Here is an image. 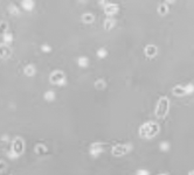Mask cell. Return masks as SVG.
<instances>
[{
	"label": "cell",
	"mask_w": 194,
	"mask_h": 175,
	"mask_svg": "<svg viewBox=\"0 0 194 175\" xmlns=\"http://www.w3.org/2000/svg\"><path fill=\"white\" fill-rule=\"evenodd\" d=\"M10 54V50L6 46H0V57H4V56H7Z\"/></svg>",
	"instance_id": "18"
},
{
	"label": "cell",
	"mask_w": 194,
	"mask_h": 175,
	"mask_svg": "<svg viewBox=\"0 0 194 175\" xmlns=\"http://www.w3.org/2000/svg\"><path fill=\"white\" fill-rule=\"evenodd\" d=\"M131 150V145H125V144H118V145L112 146L111 154L113 157H123L125 154H128Z\"/></svg>",
	"instance_id": "3"
},
{
	"label": "cell",
	"mask_w": 194,
	"mask_h": 175,
	"mask_svg": "<svg viewBox=\"0 0 194 175\" xmlns=\"http://www.w3.org/2000/svg\"><path fill=\"white\" fill-rule=\"evenodd\" d=\"M22 6H24V8H26V10H32L33 6H34V2H32V1H24Z\"/></svg>",
	"instance_id": "19"
},
{
	"label": "cell",
	"mask_w": 194,
	"mask_h": 175,
	"mask_svg": "<svg viewBox=\"0 0 194 175\" xmlns=\"http://www.w3.org/2000/svg\"><path fill=\"white\" fill-rule=\"evenodd\" d=\"M102 152H103V144H101V142H94V144L90 145L89 153H90V155H93L94 158L98 157Z\"/></svg>",
	"instance_id": "5"
},
{
	"label": "cell",
	"mask_w": 194,
	"mask_h": 175,
	"mask_svg": "<svg viewBox=\"0 0 194 175\" xmlns=\"http://www.w3.org/2000/svg\"><path fill=\"white\" fill-rule=\"evenodd\" d=\"M4 169H5V162L0 161V172H1V170H4Z\"/></svg>",
	"instance_id": "27"
},
{
	"label": "cell",
	"mask_w": 194,
	"mask_h": 175,
	"mask_svg": "<svg viewBox=\"0 0 194 175\" xmlns=\"http://www.w3.org/2000/svg\"><path fill=\"white\" fill-rule=\"evenodd\" d=\"M172 92H173V95L174 96H176V97H182V96H186V95H188L187 91H186V88H185V85H176V87H173V89H172Z\"/></svg>",
	"instance_id": "8"
},
{
	"label": "cell",
	"mask_w": 194,
	"mask_h": 175,
	"mask_svg": "<svg viewBox=\"0 0 194 175\" xmlns=\"http://www.w3.org/2000/svg\"><path fill=\"white\" fill-rule=\"evenodd\" d=\"M158 175H168V174H158Z\"/></svg>",
	"instance_id": "29"
},
{
	"label": "cell",
	"mask_w": 194,
	"mask_h": 175,
	"mask_svg": "<svg viewBox=\"0 0 194 175\" xmlns=\"http://www.w3.org/2000/svg\"><path fill=\"white\" fill-rule=\"evenodd\" d=\"M77 63H78L80 67L85 68V67L89 65V58L85 57V56H81V57H78V60H77Z\"/></svg>",
	"instance_id": "13"
},
{
	"label": "cell",
	"mask_w": 194,
	"mask_h": 175,
	"mask_svg": "<svg viewBox=\"0 0 194 175\" xmlns=\"http://www.w3.org/2000/svg\"><path fill=\"white\" fill-rule=\"evenodd\" d=\"M160 148H161V151H168L170 144H168L167 141H163V142L160 144Z\"/></svg>",
	"instance_id": "20"
},
{
	"label": "cell",
	"mask_w": 194,
	"mask_h": 175,
	"mask_svg": "<svg viewBox=\"0 0 194 175\" xmlns=\"http://www.w3.org/2000/svg\"><path fill=\"white\" fill-rule=\"evenodd\" d=\"M11 12L14 13V14H19V11L17 10V7H15V6H13L12 8H11Z\"/></svg>",
	"instance_id": "25"
},
{
	"label": "cell",
	"mask_w": 194,
	"mask_h": 175,
	"mask_svg": "<svg viewBox=\"0 0 194 175\" xmlns=\"http://www.w3.org/2000/svg\"><path fill=\"white\" fill-rule=\"evenodd\" d=\"M35 152L38 154L42 155L43 153H47V148H46V146H43V145H38L35 147Z\"/></svg>",
	"instance_id": "15"
},
{
	"label": "cell",
	"mask_w": 194,
	"mask_h": 175,
	"mask_svg": "<svg viewBox=\"0 0 194 175\" xmlns=\"http://www.w3.org/2000/svg\"><path fill=\"white\" fill-rule=\"evenodd\" d=\"M41 49L43 50V52H50V48H49L48 46H42Z\"/></svg>",
	"instance_id": "26"
},
{
	"label": "cell",
	"mask_w": 194,
	"mask_h": 175,
	"mask_svg": "<svg viewBox=\"0 0 194 175\" xmlns=\"http://www.w3.org/2000/svg\"><path fill=\"white\" fill-rule=\"evenodd\" d=\"M188 175H194V169H193V170H191V172L188 173Z\"/></svg>",
	"instance_id": "28"
},
{
	"label": "cell",
	"mask_w": 194,
	"mask_h": 175,
	"mask_svg": "<svg viewBox=\"0 0 194 175\" xmlns=\"http://www.w3.org/2000/svg\"><path fill=\"white\" fill-rule=\"evenodd\" d=\"M170 111V99L167 98L166 96L160 97L158 100V103L156 105V110H154V115L157 118H163L168 115Z\"/></svg>",
	"instance_id": "2"
},
{
	"label": "cell",
	"mask_w": 194,
	"mask_h": 175,
	"mask_svg": "<svg viewBox=\"0 0 194 175\" xmlns=\"http://www.w3.org/2000/svg\"><path fill=\"white\" fill-rule=\"evenodd\" d=\"M106 55H108V50H106L105 48H100V49L97 50V56L100 58L106 57Z\"/></svg>",
	"instance_id": "17"
},
{
	"label": "cell",
	"mask_w": 194,
	"mask_h": 175,
	"mask_svg": "<svg viewBox=\"0 0 194 175\" xmlns=\"http://www.w3.org/2000/svg\"><path fill=\"white\" fill-rule=\"evenodd\" d=\"M159 131H160V126H159L158 122H146L139 127L138 134L143 139H151V138H154L159 133Z\"/></svg>",
	"instance_id": "1"
},
{
	"label": "cell",
	"mask_w": 194,
	"mask_h": 175,
	"mask_svg": "<svg viewBox=\"0 0 194 175\" xmlns=\"http://www.w3.org/2000/svg\"><path fill=\"white\" fill-rule=\"evenodd\" d=\"M144 54H145V56L147 58L156 57L157 54H158V48H157V46H154V45H147L145 47V49H144Z\"/></svg>",
	"instance_id": "6"
},
{
	"label": "cell",
	"mask_w": 194,
	"mask_h": 175,
	"mask_svg": "<svg viewBox=\"0 0 194 175\" xmlns=\"http://www.w3.org/2000/svg\"><path fill=\"white\" fill-rule=\"evenodd\" d=\"M170 11V7L167 5V2H163V4H159L158 8H157V12H158L159 15H161V17H164L166 15L167 13Z\"/></svg>",
	"instance_id": "9"
},
{
	"label": "cell",
	"mask_w": 194,
	"mask_h": 175,
	"mask_svg": "<svg viewBox=\"0 0 194 175\" xmlns=\"http://www.w3.org/2000/svg\"><path fill=\"white\" fill-rule=\"evenodd\" d=\"M45 99L48 100V102H52L55 99V93L54 91H47V92L45 93Z\"/></svg>",
	"instance_id": "16"
},
{
	"label": "cell",
	"mask_w": 194,
	"mask_h": 175,
	"mask_svg": "<svg viewBox=\"0 0 194 175\" xmlns=\"http://www.w3.org/2000/svg\"><path fill=\"white\" fill-rule=\"evenodd\" d=\"M65 81V76L62 71H54L50 75V82L53 84H63Z\"/></svg>",
	"instance_id": "4"
},
{
	"label": "cell",
	"mask_w": 194,
	"mask_h": 175,
	"mask_svg": "<svg viewBox=\"0 0 194 175\" xmlns=\"http://www.w3.org/2000/svg\"><path fill=\"white\" fill-rule=\"evenodd\" d=\"M136 175H150V174H148V172H147L146 169H139V170H137Z\"/></svg>",
	"instance_id": "23"
},
{
	"label": "cell",
	"mask_w": 194,
	"mask_h": 175,
	"mask_svg": "<svg viewBox=\"0 0 194 175\" xmlns=\"http://www.w3.org/2000/svg\"><path fill=\"white\" fill-rule=\"evenodd\" d=\"M7 29V23L6 22H1L0 23V34H4V32Z\"/></svg>",
	"instance_id": "22"
},
{
	"label": "cell",
	"mask_w": 194,
	"mask_h": 175,
	"mask_svg": "<svg viewBox=\"0 0 194 175\" xmlns=\"http://www.w3.org/2000/svg\"><path fill=\"white\" fill-rule=\"evenodd\" d=\"M104 29H106V30H110V29H112L113 27H115V25H116V22H115V20L113 19H111V18H108L105 21H104Z\"/></svg>",
	"instance_id": "11"
},
{
	"label": "cell",
	"mask_w": 194,
	"mask_h": 175,
	"mask_svg": "<svg viewBox=\"0 0 194 175\" xmlns=\"http://www.w3.org/2000/svg\"><path fill=\"white\" fill-rule=\"evenodd\" d=\"M82 21L84 23L90 25V23H93L95 21V17L91 14V13H84V14L82 15Z\"/></svg>",
	"instance_id": "10"
},
{
	"label": "cell",
	"mask_w": 194,
	"mask_h": 175,
	"mask_svg": "<svg viewBox=\"0 0 194 175\" xmlns=\"http://www.w3.org/2000/svg\"><path fill=\"white\" fill-rule=\"evenodd\" d=\"M24 71L27 76H33L34 74H35V68H34L32 64H30V65H27V67L25 68Z\"/></svg>",
	"instance_id": "14"
},
{
	"label": "cell",
	"mask_w": 194,
	"mask_h": 175,
	"mask_svg": "<svg viewBox=\"0 0 194 175\" xmlns=\"http://www.w3.org/2000/svg\"><path fill=\"white\" fill-rule=\"evenodd\" d=\"M94 87L96 88L97 90L102 91V90H104L106 88V82L104 81V80H97V81H95Z\"/></svg>",
	"instance_id": "12"
},
{
	"label": "cell",
	"mask_w": 194,
	"mask_h": 175,
	"mask_svg": "<svg viewBox=\"0 0 194 175\" xmlns=\"http://www.w3.org/2000/svg\"><path fill=\"white\" fill-rule=\"evenodd\" d=\"M4 40H5L6 43H10V42L12 41V36H11V34H4Z\"/></svg>",
	"instance_id": "24"
},
{
	"label": "cell",
	"mask_w": 194,
	"mask_h": 175,
	"mask_svg": "<svg viewBox=\"0 0 194 175\" xmlns=\"http://www.w3.org/2000/svg\"><path fill=\"white\" fill-rule=\"evenodd\" d=\"M185 88H186V91H187V93H193L194 92V84H186L185 85Z\"/></svg>",
	"instance_id": "21"
},
{
	"label": "cell",
	"mask_w": 194,
	"mask_h": 175,
	"mask_svg": "<svg viewBox=\"0 0 194 175\" xmlns=\"http://www.w3.org/2000/svg\"><path fill=\"white\" fill-rule=\"evenodd\" d=\"M118 12V5L117 4H111V2H106L104 6V13L109 17L115 15Z\"/></svg>",
	"instance_id": "7"
}]
</instances>
